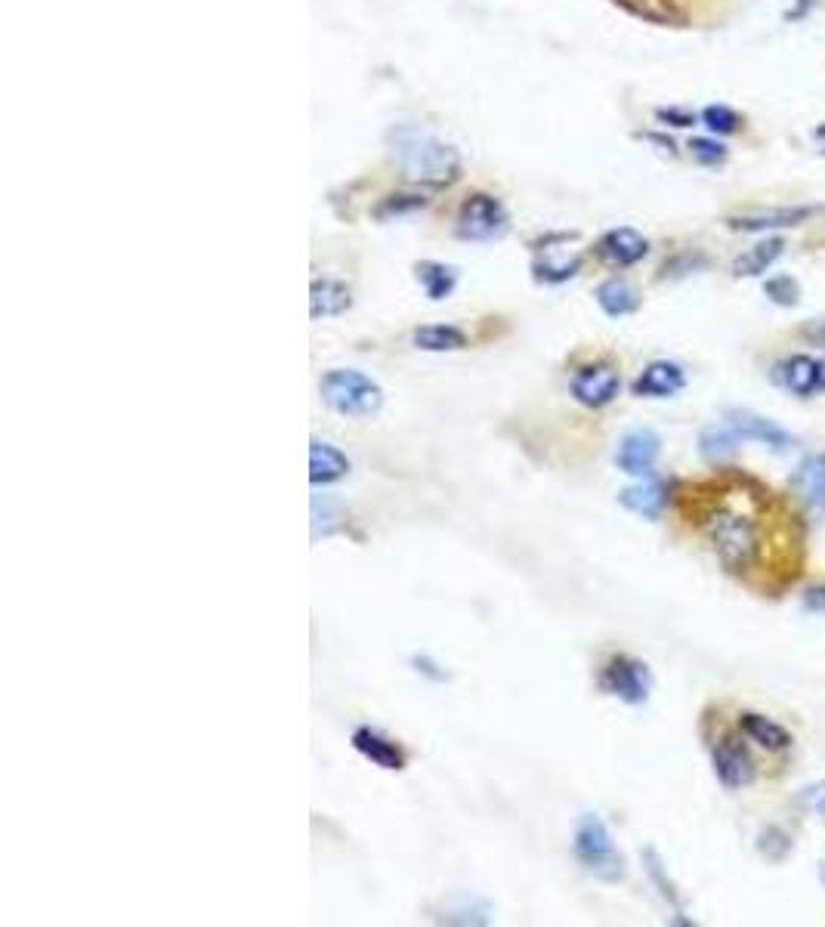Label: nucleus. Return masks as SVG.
I'll return each mask as SVG.
<instances>
[{"mask_svg":"<svg viewBox=\"0 0 825 927\" xmlns=\"http://www.w3.org/2000/svg\"><path fill=\"white\" fill-rule=\"evenodd\" d=\"M702 535L708 538L720 566L730 572L754 569L764 554V523L758 520V513L727 501L705 510Z\"/></svg>","mask_w":825,"mask_h":927,"instance_id":"1","label":"nucleus"},{"mask_svg":"<svg viewBox=\"0 0 825 927\" xmlns=\"http://www.w3.org/2000/svg\"><path fill=\"white\" fill-rule=\"evenodd\" d=\"M390 140H393L396 161L402 164V170L415 183L452 186L461 177V158H458V152L449 143L436 140V136L421 133V130H411V127H402V130H396L390 136Z\"/></svg>","mask_w":825,"mask_h":927,"instance_id":"2","label":"nucleus"},{"mask_svg":"<svg viewBox=\"0 0 825 927\" xmlns=\"http://www.w3.org/2000/svg\"><path fill=\"white\" fill-rule=\"evenodd\" d=\"M322 402L343 418H371L384 405L381 384L359 368H331L319 384Z\"/></svg>","mask_w":825,"mask_h":927,"instance_id":"3","label":"nucleus"},{"mask_svg":"<svg viewBox=\"0 0 825 927\" xmlns=\"http://www.w3.org/2000/svg\"><path fill=\"white\" fill-rule=\"evenodd\" d=\"M572 853L584 872H591L600 881H622L625 878V856L618 853L606 822L597 813H581L572 835Z\"/></svg>","mask_w":825,"mask_h":927,"instance_id":"4","label":"nucleus"},{"mask_svg":"<svg viewBox=\"0 0 825 927\" xmlns=\"http://www.w3.org/2000/svg\"><path fill=\"white\" fill-rule=\"evenodd\" d=\"M600 690L625 705H643L652 690L649 668L634 656H612L600 671Z\"/></svg>","mask_w":825,"mask_h":927,"instance_id":"5","label":"nucleus"},{"mask_svg":"<svg viewBox=\"0 0 825 927\" xmlns=\"http://www.w3.org/2000/svg\"><path fill=\"white\" fill-rule=\"evenodd\" d=\"M507 229V211L495 195L476 192L458 208V235L464 242H492Z\"/></svg>","mask_w":825,"mask_h":927,"instance_id":"6","label":"nucleus"},{"mask_svg":"<svg viewBox=\"0 0 825 927\" xmlns=\"http://www.w3.org/2000/svg\"><path fill=\"white\" fill-rule=\"evenodd\" d=\"M569 390H572L578 405L597 411V408H606L618 399V393H622V374H618L609 362H588V365L575 368Z\"/></svg>","mask_w":825,"mask_h":927,"instance_id":"7","label":"nucleus"},{"mask_svg":"<svg viewBox=\"0 0 825 927\" xmlns=\"http://www.w3.org/2000/svg\"><path fill=\"white\" fill-rule=\"evenodd\" d=\"M659 455H662V439H659L656 430H646V427L643 430H631V433L622 436V442H618L615 467L622 470V473H628V476L646 479V476L656 473Z\"/></svg>","mask_w":825,"mask_h":927,"instance_id":"8","label":"nucleus"},{"mask_svg":"<svg viewBox=\"0 0 825 927\" xmlns=\"http://www.w3.org/2000/svg\"><path fill=\"white\" fill-rule=\"evenodd\" d=\"M711 764H714L717 782L724 788H730V792L754 782V761H751L745 742L736 739V736H724L711 748Z\"/></svg>","mask_w":825,"mask_h":927,"instance_id":"9","label":"nucleus"},{"mask_svg":"<svg viewBox=\"0 0 825 927\" xmlns=\"http://www.w3.org/2000/svg\"><path fill=\"white\" fill-rule=\"evenodd\" d=\"M813 217V208H798V204H779V208H754L745 214H733L727 217V226L733 232H779V229H792L801 226L804 220Z\"/></svg>","mask_w":825,"mask_h":927,"instance_id":"10","label":"nucleus"},{"mask_svg":"<svg viewBox=\"0 0 825 927\" xmlns=\"http://www.w3.org/2000/svg\"><path fill=\"white\" fill-rule=\"evenodd\" d=\"M353 748L362 754L365 761H371L374 767H381V770H390V773H399V770H405L408 767V754H405V748L396 742V739H390L384 730H377V727H356L353 730Z\"/></svg>","mask_w":825,"mask_h":927,"instance_id":"11","label":"nucleus"},{"mask_svg":"<svg viewBox=\"0 0 825 927\" xmlns=\"http://www.w3.org/2000/svg\"><path fill=\"white\" fill-rule=\"evenodd\" d=\"M668 501H671V489H668V483H662V479H656V476H646L637 486H628L625 492H618V504L631 513H637V517H643V520H659L668 507Z\"/></svg>","mask_w":825,"mask_h":927,"instance_id":"12","label":"nucleus"},{"mask_svg":"<svg viewBox=\"0 0 825 927\" xmlns=\"http://www.w3.org/2000/svg\"><path fill=\"white\" fill-rule=\"evenodd\" d=\"M683 387H686V371L677 362H668V359L649 362L634 381V393L646 396V399H668V396L680 393Z\"/></svg>","mask_w":825,"mask_h":927,"instance_id":"13","label":"nucleus"},{"mask_svg":"<svg viewBox=\"0 0 825 927\" xmlns=\"http://www.w3.org/2000/svg\"><path fill=\"white\" fill-rule=\"evenodd\" d=\"M600 257L612 266H634L640 263L646 254H649V242L631 226H622V229H609L600 245H597Z\"/></svg>","mask_w":825,"mask_h":927,"instance_id":"14","label":"nucleus"},{"mask_svg":"<svg viewBox=\"0 0 825 927\" xmlns=\"http://www.w3.org/2000/svg\"><path fill=\"white\" fill-rule=\"evenodd\" d=\"M350 458L337 445L313 439L309 442V483L313 486H334L350 473Z\"/></svg>","mask_w":825,"mask_h":927,"instance_id":"15","label":"nucleus"},{"mask_svg":"<svg viewBox=\"0 0 825 927\" xmlns=\"http://www.w3.org/2000/svg\"><path fill=\"white\" fill-rule=\"evenodd\" d=\"M727 424L745 439H758V442H764V445H770V449H788L792 445V433L788 430H782L776 421H770V418H764V415H754V411H745V408H733V411H727Z\"/></svg>","mask_w":825,"mask_h":927,"instance_id":"16","label":"nucleus"},{"mask_svg":"<svg viewBox=\"0 0 825 927\" xmlns=\"http://www.w3.org/2000/svg\"><path fill=\"white\" fill-rule=\"evenodd\" d=\"M353 306V291L337 279H316L309 288V316L313 319H334L343 316Z\"/></svg>","mask_w":825,"mask_h":927,"instance_id":"17","label":"nucleus"},{"mask_svg":"<svg viewBox=\"0 0 825 927\" xmlns=\"http://www.w3.org/2000/svg\"><path fill=\"white\" fill-rule=\"evenodd\" d=\"M792 486H795L798 498H801L810 510H825V452H822V455H810V458L798 467V473H795V479H792Z\"/></svg>","mask_w":825,"mask_h":927,"instance_id":"18","label":"nucleus"},{"mask_svg":"<svg viewBox=\"0 0 825 927\" xmlns=\"http://www.w3.org/2000/svg\"><path fill=\"white\" fill-rule=\"evenodd\" d=\"M739 730H742L751 742H758V745L767 748V751H785L788 745H792V733H788L782 724H776L773 717L754 714V711L739 714Z\"/></svg>","mask_w":825,"mask_h":927,"instance_id":"19","label":"nucleus"},{"mask_svg":"<svg viewBox=\"0 0 825 927\" xmlns=\"http://www.w3.org/2000/svg\"><path fill=\"white\" fill-rule=\"evenodd\" d=\"M785 254V238L779 235H770L764 242H758L754 248H748L742 257H736L733 263V272L739 279H754V276H764V272Z\"/></svg>","mask_w":825,"mask_h":927,"instance_id":"20","label":"nucleus"},{"mask_svg":"<svg viewBox=\"0 0 825 927\" xmlns=\"http://www.w3.org/2000/svg\"><path fill=\"white\" fill-rule=\"evenodd\" d=\"M597 303H600V309H603L606 316L622 319V316L637 313L640 294H637V288H634L631 282H625V279H609V282H603V285L597 288Z\"/></svg>","mask_w":825,"mask_h":927,"instance_id":"21","label":"nucleus"},{"mask_svg":"<svg viewBox=\"0 0 825 927\" xmlns=\"http://www.w3.org/2000/svg\"><path fill=\"white\" fill-rule=\"evenodd\" d=\"M415 276H418V282H421V288L430 300H445L458 285V269L449 266V263H439V260L415 263Z\"/></svg>","mask_w":825,"mask_h":927,"instance_id":"22","label":"nucleus"},{"mask_svg":"<svg viewBox=\"0 0 825 927\" xmlns=\"http://www.w3.org/2000/svg\"><path fill=\"white\" fill-rule=\"evenodd\" d=\"M411 340L424 353H458L467 347V334L455 325H424L411 334Z\"/></svg>","mask_w":825,"mask_h":927,"instance_id":"23","label":"nucleus"},{"mask_svg":"<svg viewBox=\"0 0 825 927\" xmlns=\"http://www.w3.org/2000/svg\"><path fill=\"white\" fill-rule=\"evenodd\" d=\"M782 384L798 396L819 393V362L810 356H792L782 365Z\"/></svg>","mask_w":825,"mask_h":927,"instance_id":"24","label":"nucleus"},{"mask_svg":"<svg viewBox=\"0 0 825 927\" xmlns=\"http://www.w3.org/2000/svg\"><path fill=\"white\" fill-rule=\"evenodd\" d=\"M739 433L727 424V427H708L702 436H699V452L705 461L717 464V461H727L739 452Z\"/></svg>","mask_w":825,"mask_h":927,"instance_id":"25","label":"nucleus"},{"mask_svg":"<svg viewBox=\"0 0 825 927\" xmlns=\"http://www.w3.org/2000/svg\"><path fill=\"white\" fill-rule=\"evenodd\" d=\"M535 279L538 282H550V285H560V282H569L572 276H578L581 269V257H572V260H535Z\"/></svg>","mask_w":825,"mask_h":927,"instance_id":"26","label":"nucleus"},{"mask_svg":"<svg viewBox=\"0 0 825 927\" xmlns=\"http://www.w3.org/2000/svg\"><path fill=\"white\" fill-rule=\"evenodd\" d=\"M702 124H705L714 136H730V133H739L742 118H739V112H733L730 106H705V109H702Z\"/></svg>","mask_w":825,"mask_h":927,"instance_id":"27","label":"nucleus"},{"mask_svg":"<svg viewBox=\"0 0 825 927\" xmlns=\"http://www.w3.org/2000/svg\"><path fill=\"white\" fill-rule=\"evenodd\" d=\"M643 863H646V875L652 878V884L659 887V894L677 909V915H683L680 900H677V890H674V884H671L668 875H665V866H662V860H659V853H656V850H643Z\"/></svg>","mask_w":825,"mask_h":927,"instance_id":"28","label":"nucleus"},{"mask_svg":"<svg viewBox=\"0 0 825 927\" xmlns=\"http://www.w3.org/2000/svg\"><path fill=\"white\" fill-rule=\"evenodd\" d=\"M340 520V507H337V501H331V498H313V535L319 538V535H331L334 532V523Z\"/></svg>","mask_w":825,"mask_h":927,"instance_id":"29","label":"nucleus"},{"mask_svg":"<svg viewBox=\"0 0 825 927\" xmlns=\"http://www.w3.org/2000/svg\"><path fill=\"white\" fill-rule=\"evenodd\" d=\"M767 297L779 306H795L801 300V285L792 279V276H773L767 285H764Z\"/></svg>","mask_w":825,"mask_h":927,"instance_id":"30","label":"nucleus"},{"mask_svg":"<svg viewBox=\"0 0 825 927\" xmlns=\"http://www.w3.org/2000/svg\"><path fill=\"white\" fill-rule=\"evenodd\" d=\"M690 155L699 164H720V161H727V146L711 140V136H693V140H690Z\"/></svg>","mask_w":825,"mask_h":927,"instance_id":"31","label":"nucleus"},{"mask_svg":"<svg viewBox=\"0 0 825 927\" xmlns=\"http://www.w3.org/2000/svg\"><path fill=\"white\" fill-rule=\"evenodd\" d=\"M758 850L767 856V860L779 863V860H785V853L792 850V841H788V835L782 829H764L761 838H758Z\"/></svg>","mask_w":825,"mask_h":927,"instance_id":"32","label":"nucleus"},{"mask_svg":"<svg viewBox=\"0 0 825 927\" xmlns=\"http://www.w3.org/2000/svg\"><path fill=\"white\" fill-rule=\"evenodd\" d=\"M798 807H804L807 813H813L816 819L825 822V782H813L798 795Z\"/></svg>","mask_w":825,"mask_h":927,"instance_id":"33","label":"nucleus"},{"mask_svg":"<svg viewBox=\"0 0 825 927\" xmlns=\"http://www.w3.org/2000/svg\"><path fill=\"white\" fill-rule=\"evenodd\" d=\"M411 668H415L418 674H424V677H430V680H436V683H442V680H449V671H445L436 659H430V656H415L411 659Z\"/></svg>","mask_w":825,"mask_h":927,"instance_id":"34","label":"nucleus"},{"mask_svg":"<svg viewBox=\"0 0 825 927\" xmlns=\"http://www.w3.org/2000/svg\"><path fill=\"white\" fill-rule=\"evenodd\" d=\"M656 115H659V121H668L671 127H693L696 124V115L680 112V109H659Z\"/></svg>","mask_w":825,"mask_h":927,"instance_id":"35","label":"nucleus"},{"mask_svg":"<svg viewBox=\"0 0 825 927\" xmlns=\"http://www.w3.org/2000/svg\"><path fill=\"white\" fill-rule=\"evenodd\" d=\"M804 337H807V340H813V343H822V347H825V322H813V325H807V328H804Z\"/></svg>","mask_w":825,"mask_h":927,"instance_id":"36","label":"nucleus"},{"mask_svg":"<svg viewBox=\"0 0 825 927\" xmlns=\"http://www.w3.org/2000/svg\"><path fill=\"white\" fill-rule=\"evenodd\" d=\"M813 4H816V0H801V7H798L795 13H785V19H788V22H792V19H804V16L813 10Z\"/></svg>","mask_w":825,"mask_h":927,"instance_id":"37","label":"nucleus"},{"mask_svg":"<svg viewBox=\"0 0 825 927\" xmlns=\"http://www.w3.org/2000/svg\"><path fill=\"white\" fill-rule=\"evenodd\" d=\"M825 390V359L819 362V393Z\"/></svg>","mask_w":825,"mask_h":927,"instance_id":"38","label":"nucleus"},{"mask_svg":"<svg viewBox=\"0 0 825 927\" xmlns=\"http://www.w3.org/2000/svg\"><path fill=\"white\" fill-rule=\"evenodd\" d=\"M813 606H822V609H825V591H816V594H813Z\"/></svg>","mask_w":825,"mask_h":927,"instance_id":"39","label":"nucleus"},{"mask_svg":"<svg viewBox=\"0 0 825 927\" xmlns=\"http://www.w3.org/2000/svg\"><path fill=\"white\" fill-rule=\"evenodd\" d=\"M813 136H816V140H822V143H825V124H819V127L813 130Z\"/></svg>","mask_w":825,"mask_h":927,"instance_id":"40","label":"nucleus"},{"mask_svg":"<svg viewBox=\"0 0 825 927\" xmlns=\"http://www.w3.org/2000/svg\"><path fill=\"white\" fill-rule=\"evenodd\" d=\"M822 884H825V866H822Z\"/></svg>","mask_w":825,"mask_h":927,"instance_id":"41","label":"nucleus"},{"mask_svg":"<svg viewBox=\"0 0 825 927\" xmlns=\"http://www.w3.org/2000/svg\"><path fill=\"white\" fill-rule=\"evenodd\" d=\"M822 152H825V149H822Z\"/></svg>","mask_w":825,"mask_h":927,"instance_id":"42","label":"nucleus"}]
</instances>
